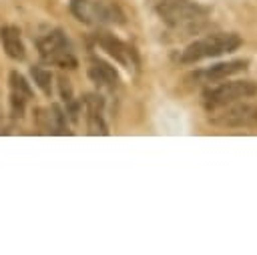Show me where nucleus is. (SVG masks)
<instances>
[{
	"label": "nucleus",
	"instance_id": "obj_1",
	"mask_svg": "<svg viewBox=\"0 0 257 255\" xmlns=\"http://www.w3.org/2000/svg\"><path fill=\"white\" fill-rule=\"evenodd\" d=\"M157 14L169 28L191 34L203 28L209 16V8L191 0H163L157 4Z\"/></svg>",
	"mask_w": 257,
	"mask_h": 255
},
{
	"label": "nucleus",
	"instance_id": "obj_2",
	"mask_svg": "<svg viewBox=\"0 0 257 255\" xmlns=\"http://www.w3.org/2000/svg\"><path fill=\"white\" fill-rule=\"evenodd\" d=\"M241 36L235 32H217V34H209L205 38H199L195 42H191L185 50H181L179 54V62L181 64H195L199 60L205 58H215L221 56L225 52H233L241 46Z\"/></svg>",
	"mask_w": 257,
	"mask_h": 255
},
{
	"label": "nucleus",
	"instance_id": "obj_3",
	"mask_svg": "<svg viewBox=\"0 0 257 255\" xmlns=\"http://www.w3.org/2000/svg\"><path fill=\"white\" fill-rule=\"evenodd\" d=\"M257 94V84L253 80H229L219 82L215 86H207L203 90V106L207 110H215L219 106L253 98Z\"/></svg>",
	"mask_w": 257,
	"mask_h": 255
},
{
	"label": "nucleus",
	"instance_id": "obj_4",
	"mask_svg": "<svg viewBox=\"0 0 257 255\" xmlns=\"http://www.w3.org/2000/svg\"><path fill=\"white\" fill-rule=\"evenodd\" d=\"M209 122L223 129H255L257 126V104L237 100L215 110H209Z\"/></svg>",
	"mask_w": 257,
	"mask_h": 255
},
{
	"label": "nucleus",
	"instance_id": "obj_5",
	"mask_svg": "<svg viewBox=\"0 0 257 255\" xmlns=\"http://www.w3.org/2000/svg\"><path fill=\"white\" fill-rule=\"evenodd\" d=\"M38 46V54L42 58V62L46 64H54L60 68H76V56L64 36L62 30H50L44 36H40L36 40Z\"/></svg>",
	"mask_w": 257,
	"mask_h": 255
},
{
	"label": "nucleus",
	"instance_id": "obj_6",
	"mask_svg": "<svg viewBox=\"0 0 257 255\" xmlns=\"http://www.w3.org/2000/svg\"><path fill=\"white\" fill-rule=\"evenodd\" d=\"M70 12L84 24H110V22H122V14L116 6L96 2V0H70Z\"/></svg>",
	"mask_w": 257,
	"mask_h": 255
},
{
	"label": "nucleus",
	"instance_id": "obj_7",
	"mask_svg": "<svg viewBox=\"0 0 257 255\" xmlns=\"http://www.w3.org/2000/svg\"><path fill=\"white\" fill-rule=\"evenodd\" d=\"M96 42L102 50H106L108 56H112L120 66L124 68H137L139 66V58H137V52L131 44L122 42L120 38H116L114 34H108V32H100L96 34Z\"/></svg>",
	"mask_w": 257,
	"mask_h": 255
},
{
	"label": "nucleus",
	"instance_id": "obj_8",
	"mask_svg": "<svg viewBox=\"0 0 257 255\" xmlns=\"http://www.w3.org/2000/svg\"><path fill=\"white\" fill-rule=\"evenodd\" d=\"M247 68V60H229V62H217L209 68H203V70H197L189 76V80H197V82H203V84H211V82H219V80H225L241 70Z\"/></svg>",
	"mask_w": 257,
	"mask_h": 255
},
{
	"label": "nucleus",
	"instance_id": "obj_9",
	"mask_svg": "<svg viewBox=\"0 0 257 255\" xmlns=\"http://www.w3.org/2000/svg\"><path fill=\"white\" fill-rule=\"evenodd\" d=\"M36 120L44 133H52V135H66L68 133L66 112L58 104H50L48 108H40L36 114Z\"/></svg>",
	"mask_w": 257,
	"mask_h": 255
},
{
	"label": "nucleus",
	"instance_id": "obj_10",
	"mask_svg": "<svg viewBox=\"0 0 257 255\" xmlns=\"http://www.w3.org/2000/svg\"><path fill=\"white\" fill-rule=\"evenodd\" d=\"M84 106H86V126L90 135H108V126L102 116V96L98 94H86L84 96Z\"/></svg>",
	"mask_w": 257,
	"mask_h": 255
},
{
	"label": "nucleus",
	"instance_id": "obj_11",
	"mask_svg": "<svg viewBox=\"0 0 257 255\" xmlns=\"http://www.w3.org/2000/svg\"><path fill=\"white\" fill-rule=\"evenodd\" d=\"M88 78L98 88H106V90H112L118 84L116 70L110 64H106L104 60H98V58H90V62H88Z\"/></svg>",
	"mask_w": 257,
	"mask_h": 255
},
{
	"label": "nucleus",
	"instance_id": "obj_12",
	"mask_svg": "<svg viewBox=\"0 0 257 255\" xmlns=\"http://www.w3.org/2000/svg\"><path fill=\"white\" fill-rule=\"evenodd\" d=\"M0 42L6 56H10L12 60H24L26 50L20 38V30L16 26H0Z\"/></svg>",
	"mask_w": 257,
	"mask_h": 255
},
{
	"label": "nucleus",
	"instance_id": "obj_13",
	"mask_svg": "<svg viewBox=\"0 0 257 255\" xmlns=\"http://www.w3.org/2000/svg\"><path fill=\"white\" fill-rule=\"evenodd\" d=\"M30 74H32L36 86H38L46 96H50V94H52V74H50V70H46V68H42V66H32V68H30Z\"/></svg>",
	"mask_w": 257,
	"mask_h": 255
},
{
	"label": "nucleus",
	"instance_id": "obj_14",
	"mask_svg": "<svg viewBox=\"0 0 257 255\" xmlns=\"http://www.w3.org/2000/svg\"><path fill=\"white\" fill-rule=\"evenodd\" d=\"M10 92L20 94V96H24V98H30V96H32V88H30V84H28L26 78H24L22 74H18L16 70L10 72Z\"/></svg>",
	"mask_w": 257,
	"mask_h": 255
},
{
	"label": "nucleus",
	"instance_id": "obj_15",
	"mask_svg": "<svg viewBox=\"0 0 257 255\" xmlns=\"http://www.w3.org/2000/svg\"><path fill=\"white\" fill-rule=\"evenodd\" d=\"M58 86H60V96H62V100H64L66 104H70V102L74 100L70 80H68V78H64V76H60V78H58Z\"/></svg>",
	"mask_w": 257,
	"mask_h": 255
}]
</instances>
